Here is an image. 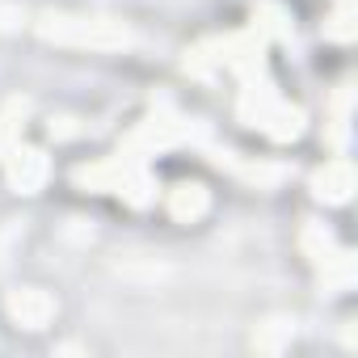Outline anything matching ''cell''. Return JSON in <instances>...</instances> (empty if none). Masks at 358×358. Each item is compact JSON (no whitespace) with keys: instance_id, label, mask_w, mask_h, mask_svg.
Returning a JSON list of instances; mask_svg holds the SVG:
<instances>
[{"instance_id":"cell-1","label":"cell","mask_w":358,"mask_h":358,"mask_svg":"<svg viewBox=\"0 0 358 358\" xmlns=\"http://www.w3.org/2000/svg\"><path fill=\"white\" fill-rule=\"evenodd\" d=\"M72 177H76V186H85V190L122 194L131 207H148L156 199V182L148 177L143 160H135V156H114V160H101V164H80Z\"/></svg>"},{"instance_id":"cell-2","label":"cell","mask_w":358,"mask_h":358,"mask_svg":"<svg viewBox=\"0 0 358 358\" xmlns=\"http://www.w3.org/2000/svg\"><path fill=\"white\" fill-rule=\"evenodd\" d=\"M38 34L59 47H93V51H118L131 47V30L110 17H68V13H47L38 22Z\"/></svg>"},{"instance_id":"cell-3","label":"cell","mask_w":358,"mask_h":358,"mask_svg":"<svg viewBox=\"0 0 358 358\" xmlns=\"http://www.w3.org/2000/svg\"><path fill=\"white\" fill-rule=\"evenodd\" d=\"M182 139H194V127H190V122L173 118V114H152V118H143V122L127 135L122 152L135 156V160H143V156H152V152H164V148H173V143H182Z\"/></svg>"},{"instance_id":"cell-4","label":"cell","mask_w":358,"mask_h":358,"mask_svg":"<svg viewBox=\"0 0 358 358\" xmlns=\"http://www.w3.org/2000/svg\"><path fill=\"white\" fill-rule=\"evenodd\" d=\"M47 173H51L47 152H38V148H22V143H13V148L5 152V177H9V186H13L17 194H34V190H43Z\"/></svg>"},{"instance_id":"cell-5","label":"cell","mask_w":358,"mask_h":358,"mask_svg":"<svg viewBox=\"0 0 358 358\" xmlns=\"http://www.w3.org/2000/svg\"><path fill=\"white\" fill-rule=\"evenodd\" d=\"M5 312L22 324V329H47L59 312V303L43 291V287H22V291H9L5 299Z\"/></svg>"},{"instance_id":"cell-6","label":"cell","mask_w":358,"mask_h":358,"mask_svg":"<svg viewBox=\"0 0 358 358\" xmlns=\"http://www.w3.org/2000/svg\"><path fill=\"white\" fill-rule=\"evenodd\" d=\"M278 106V93L270 89L266 76H245V89H241V101H236V114L245 127H262L266 114Z\"/></svg>"},{"instance_id":"cell-7","label":"cell","mask_w":358,"mask_h":358,"mask_svg":"<svg viewBox=\"0 0 358 358\" xmlns=\"http://www.w3.org/2000/svg\"><path fill=\"white\" fill-rule=\"evenodd\" d=\"M312 194L320 203H345L354 194V164L350 160H329L316 177H312Z\"/></svg>"},{"instance_id":"cell-8","label":"cell","mask_w":358,"mask_h":358,"mask_svg":"<svg viewBox=\"0 0 358 358\" xmlns=\"http://www.w3.org/2000/svg\"><path fill=\"white\" fill-rule=\"evenodd\" d=\"M207 207H211V199H207V190H203L199 182H182V186L169 190V211H173L177 224H194V220H203Z\"/></svg>"},{"instance_id":"cell-9","label":"cell","mask_w":358,"mask_h":358,"mask_svg":"<svg viewBox=\"0 0 358 358\" xmlns=\"http://www.w3.org/2000/svg\"><path fill=\"white\" fill-rule=\"evenodd\" d=\"M316 266H320V287L329 295H341V291L354 287V253H329Z\"/></svg>"},{"instance_id":"cell-10","label":"cell","mask_w":358,"mask_h":358,"mask_svg":"<svg viewBox=\"0 0 358 358\" xmlns=\"http://www.w3.org/2000/svg\"><path fill=\"white\" fill-rule=\"evenodd\" d=\"M262 131L270 135V139H278V143H287V139H295L299 131H303V110H295V106H287V101H278L270 114H266V122H262Z\"/></svg>"},{"instance_id":"cell-11","label":"cell","mask_w":358,"mask_h":358,"mask_svg":"<svg viewBox=\"0 0 358 358\" xmlns=\"http://www.w3.org/2000/svg\"><path fill=\"white\" fill-rule=\"evenodd\" d=\"M26 101L22 97H13V101H5V110H0V156H5L13 143H22V122H26Z\"/></svg>"},{"instance_id":"cell-12","label":"cell","mask_w":358,"mask_h":358,"mask_svg":"<svg viewBox=\"0 0 358 358\" xmlns=\"http://www.w3.org/2000/svg\"><path fill=\"white\" fill-rule=\"evenodd\" d=\"M291 324H282V320H270V324H262L257 333H253V350H262V354H278L287 341H291Z\"/></svg>"},{"instance_id":"cell-13","label":"cell","mask_w":358,"mask_h":358,"mask_svg":"<svg viewBox=\"0 0 358 358\" xmlns=\"http://www.w3.org/2000/svg\"><path fill=\"white\" fill-rule=\"evenodd\" d=\"M299 245H303V253H308L312 262H324V257L333 253V236H329L324 224H308L303 236H299Z\"/></svg>"},{"instance_id":"cell-14","label":"cell","mask_w":358,"mask_h":358,"mask_svg":"<svg viewBox=\"0 0 358 358\" xmlns=\"http://www.w3.org/2000/svg\"><path fill=\"white\" fill-rule=\"evenodd\" d=\"M26 22V13L17 5H9V0H0V30H17Z\"/></svg>"}]
</instances>
